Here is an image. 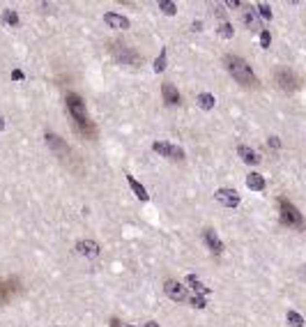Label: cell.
Returning a JSON list of instances; mask_svg holds the SVG:
<instances>
[{
	"label": "cell",
	"mask_w": 306,
	"mask_h": 327,
	"mask_svg": "<svg viewBox=\"0 0 306 327\" xmlns=\"http://www.w3.org/2000/svg\"><path fill=\"white\" fill-rule=\"evenodd\" d=\"M67 111H69L71 120H74L76 132H79L83 138H87V141H95V138H97V127L92 124V120L87 118L85 102H83L76 92H69V95H67Z\"/></svg>",
	"instance_id": "1"
},
{
	"label": "cell",
	"mask_w": 306,
	"mask_h": 327,
	"mask_svg": "<svg viewBox=\"0 0 306 327\" xmlns=\"http://www.w3.org/2000/svg\"><path fill=\"white\" fill-rule=\"evenodd\" d=\"M223 62H226L228 74H230L239 86H244V88H258V86H260V81L255 79L254 69H251L242 58H237V55H226Z\"/></svg>",
	"instance_id": "2"
},
{
	"label": "cell",
	"mask_w": 306,
	"mask_h": 327,
	"mask_svg": "<svg viewBox=\"0 0 306 327\" xmlns=\"http://www.w3.org/2000/svg\"><path fill=\"white\" fill-rule=\"evenodd\" d=\"M44 138H46V143H49V148H51L53 152H58V157L62 159V164H65V166H71L74 171H81V166H79V161H81L79 155L71 150V148H69V145H67L65 141H62L60 136H55V134H46Z\"/></svg>",
	"instance_id": "3"
},
{
	"label": "cell",
	"mask_w": 306,
	"mask_h": 327,
	"mask_svg": "<svg viewBox=\"0 0 306 327\" xmlns=\"http://www.w3.org/2000/svg\"><path fill=\"white\" fill-rule=\"evenodd\" d=\"M279 210H281V221L288 226V228H304V217L292 203H288L286 198H279Z\"/></svg>",
	"instance_id": "4"
},
{
	"label": "cell",
	"mask_w": 306,
	"mask_h": 327,
	"mask_svg": "<svg viewBox=\"0 0 306 327\" xmlns=\"http://www.w3.org/2000/svg\"><path fill=\"white\" fill-rule=\"evenodd\" d=\"M115 51H113V55L118 58V60L122 62V65H131V67H138L140 62H143V58H140L134 49H129V46H124V44H115L113 46Z\"/></svg>",
	"instance_id": "5"
},
{
	"label": "cell",
	"mask_w": 306,
	"mask_h": 327,
	"mask_svg": "<svg viewBox=\"0 0 306 327\" xmlns=\"http://www.w3.org/2000/svg\"><path fill=\"white\" fill-rule=\"evenodd\" d=\"M276 83L283 92H295L299 88V79L292 69H279L276 71Z\"/></svg>",
	"instance_id": "6"
},
{
	"label": "cell",
	"mask_w": 306,
	"mask_h": 327,
	"mask_svg": "<svg viewBox=\"0 0 306 327\" xmlns=\"http://www.w3.org/2000/svg\"><path fill=\"white\" fill-rule=\"evenodd\" d=\"M152 150L159 152L161 157H168V159H184V152L180 148H175L173 143H166V141H157L152 145Z\"/></svg>",
	"instance_id": "7"
},
{
	"label": "cell",
	"mask_w": 306,
	"mask_h": 327,
	"mask_svg": "<svg viewBox=\"0 0 306 327\" xmlns=\"http://www.w3.org/2000/svg\"><path fill=\"white\" fill-rule=\"evenodd\" d=\"M164 291H166V295L170 297V300H175V302H184V300H187V291H184V286L180 281H175V279H168V281L164 283Z\"/></svg>",
	"instance_id": "8"
},
{
	"label": "cell",
	"mask_w": 306,
	"mask_h": 327,
	"mask_svg": "<svg viewBox=\"0 0 306 327\" xmlns=\"http://www.w3.org/2000/svg\"><path fill=\"white\" fill-rule=\"evenodd\" d=\"M221 205H226V207H237L239 205V194H237L235 189H219L217 194H214Z\"/></svg>",
	"instance_id": "9"
},
{
	"label": "cell",
	"mask_w": 306,
	"mask_h": 327,
	"mask_svg": "<svg viewBox=\"0 0 306 327\" xmlns=\"http://www.w3.org/2000/svg\"><path fill=\"white\" fill-rule=\"evenodd\" d=\"M17 291H18V283L14 279H0V304H7Z\"/></svg>",
	"instance_id": "10"
},
{
	"label": "cell",
	"mask_w": 306,
	"mask_h": 327,
	"mask_svg": "<svg viewBox=\"0 0 306 327\" xmlns=\"http://www.w3.org/2000/svg\"><path fill=\"white\" fill-rule=\"evenodd\" d=\"M161 97L166 102V106H180V102H182V97H180V92H177V88L173 83H164L161 86Z\"/></svg>",
	"instance_id": "11"
},
{
	"label": "cell",
	"mask_w": 306,
	"mask_h": 327,
	"mask_svg": "<svg viewBox=\"0 0 306 327\" xmlns=\"http://www.w3.org/2000/svg\"><path fill=\"white\" fill-rule=\"evenodd\" d=\"M104 21H106V26L115 28V30H127L129 28V18L122 17V14H115V12H106Z\"/></svg>",
	"instance_id": "12"
},
{
	"label": "cell",
	"mask_w": 306,
	"mask_h": 327,
	"mask_svg": "<svg viewBox=\"0 0 306 327\" xmlns=\"http://www.w3.org/2000/svg\"><path fill=\"white\" fill-rule=\"evenodd\" d=\"M76 251H79V254H83V256L95 258V256H99V244H97V242H92V240H81L79 244H76Z\"/></svg>",
	"instance_id": "13"
},
{
	"label": "cell",
	"mask_w": 306,
	"mask_h": 327,
	"mask_svg": "<svg viewBox=\"0 0 306 327\" xmlns=\"http://www.w3.org/2000/svg\"><path fill=\"white\" fill-rule=\"evenodd\" d=\"M205 242H207V247H210L214 254H223V242L219 240V235L212 228L205 230Z\"/></svg>",
	"instance_id": "14"
},
{
	"label": "cell",
	"mask_w": 306,
	"mask_h": 327,
	"mask_svg": "<svg viewBox=\"0 0 306 327\" xmlns=\"http://www.w3.org/2000/svg\"><path fill=\"white\" fill-rule=\"evenodd\" d=\"M237 155H239V157H242V161H244V164H249V166H254V164H258V161H260L258 152L251 150V148H246V145H239V148H237Z\"/></svg>",
	"instance_id": "15"
},
{
	"label": "cell",
	"mask_w": 306,
	"mask_h": 327,
	"mask_svg": "<svg viewBox=\"0 0 306 327\" xmlns=\"http://www.w3.org/2000/svg\"><path fill=\"white\" fill-rule=\"evenodd\" d=\"M246 187L251 189V191H262L265 189V177L260 173H249L246 175Z\"/></svg>",
	"instance_id": "16"
},
{
	"label": "cell",
	"mask_w": 306,
	"mask_h": 327,
	"mask_svg": "<svg viewBox=\"0 0 306 327\" xmlns=\"http://www.w3.org/2000/svg\"><path fill=\"white\" fill-rule=\"evenodd\" d=\"M127 180H129V187H131V191H134V194L138 196L140 201H150L148 191H145V187L140 185V182H138V180H136V177H134V175H127Z\"/></svg>",
	"instance_id": "17"
},
{
	"label": "cell",
	"mask_w": 306,
	"mask_h": 327,
	"mask_svg": "<svg viewBox=\"0 0 306 327\" xmlns=\"http://www.w3.org/2000/svg\"><path fill=\"white\" fill-rule=\"evenodd\" d=\"M187 283H189L193 291H196V295H210V293H212L207 286H203L201 279H198L196 274H189V276H187Z\"/></svg>",
	"instance_id": "18"
},
{
	"label": "cell",
	"mask_w": 306,
	"mask_h": 327,
	"mask_svg": "<svg viewBox=\"0 0 306 327\" xmlns=\"http://www.w3.org/2000/svg\"><path fill=\"white\" fill-rule=\"evenodd\" d=\"M198 106H201L203 111L214 108V97H212L210 92H201V95H198Z\"/></svg>",
	"instance_id": "19"
},
{
	"label": "cell",
	"mask_w": 306,
	"mask_h": 327,
	"mask_svg": "<svg viewBox=\"0 0 306 327\" xmlns=\"http://www.w3.org/2000/svg\"><path fill=\"white\" fill-rule=\"evenodd\" d=\"M159 9H161L166 17H173V14H177V5H175V2H170V0H159Z\"/></svg>",
	"instance_id": "20"
},
{
	"label": "cell",
	"mask_w": 306,
	"mask_h": 327,
	"mask_svg": "<svg viewBox=\"0 0 306 327\" xmlns=\"http://www.w3.org/2000/svg\"><path fill=\"white\" fill-rule=\"evenodd\" d=\"M2 21H5L7 26H18V14L12 12V9H5V12H2Z\"/></svg>",
	"instance_id": "21"
},
{
	"label": "cell",
	"mask_w": 306,
	"mask_h": 327,
	"mask_svg": "<svg viewBox=\"0 0 306 327\" xmlns=\"http://www.w3.org/2000/svg\"><path fill=\"white\" fill-rule=\"evenodd\" d=\"M286 318H288V323L292 327H304V318L299 316L297 311H288V316H286Z\"/></svg>",
	"instance_id": "22"
},
{
	"label": "cell",
	"mask_w": 306,
	"mask_h": 327,
	"mask_svg": "<svg viewBox=\"0 0 306 327\" xmlns=\"http://www.w3.org/2000/svg\"><path fill=\"white\" fill-rule=\"evenodd\" d=\"M166 49H161V53H159V58H157V60H154V71H157V74H159V71H164V69H166Z\"/></svg>",
	"instance_id": "23"
},
{
	"label": "cell",
	"mask_w": 306,
	"mask_h": 327,
	"mask_svg": "<svg viewBox=\"0 0 306 327\" xmlns=\"http://www.w3.org/2000/svg\"><path fill=\"white\" fill-rule=\"evenodd\" d=\"M219 35L223 37V39H230V37L235 35V30H233V26H230L228 21H223V23H221V28H219Z\"/></svg>",
	"instance_id": "24"
},
{
	"label": "cell",
	"mask_w": 306,
	"mask_h": 327,
	"mask_svg": "<svg viewBox=\"0 0 306 327\" xmlns=\"http://www.w3.org/2000/svg\"><path fill=\"white\" fill-rule=\"evenodd\" d=\"M258 17L272 18V7L267 5V2H258Z\"/></svg>",
	"instance_id": "25"
},
{
	"label": "cell",
	"mask_w": 306,
	"mask_h": 327,
	"mask_svg": "<svg viewBox=\"0 0 306 327\" xmlns=\"http://www.w3.org/2000/svg\"><path fill=\"white\" fill-rule=\"evenodd\" d=\"M244 23H246V28H258V17H255V12H246Z\"/></svg>",
	"instance_id": "26"
},
{
	"label": "cell",
	"mask_w": 306,
	"mask_h": 327,
	"mask_svg": "<svg viewBox=\"0 0 306 327\" xmlns=\"http://www.w3.org/2000/svg\"><path fill=\"white\" fill-rule=\"evenodd\" d=\"M270 44H272V35H270V30H260V46H262V49H267Z\"/></svg>",
	"instance_id": "27"
},
{
	"label": "cell",
	"mask_w": 306,
	"mask_h": 327,
	"mask_svg": "<svg viewBox=\"0 0 306 327\" xmlns=\"http://www.w3.org/2000/svg\"><path fill=\"white\" fill-rule=\"evenodd\" d=\"M191 304L196 307V309H205V307H207V302H205V297H203V295H193Z\"/></svg>",
	"instance_id": "28"
},
{
	"label": "cell",
	"mask_w": 306,
	"mask_h": 327,
	"mask_svg": "<svg viewBox=\"0 0 306 327\" xmlns=\"http://www.w3.org/2000/svg\"><path fill=\"white\" fill-rule=\"evenodd\" d=\"M267 143H270V145H272V148H274V150H279V148H281V141H279V138H276V136H272V138H270V141H267Z\"/></svg>",
	"instance_id": "29"
},
{
	"label": "cell",
	"mask_w": 306,
	"mask_h": 327,
	"mask_svg": "<svg viewBox=\"0 0 306 327\" xmlns=\"http://www.w3.org/2000/svg\"><path fill=\"white\" fill-rule=\"evenodd\" d=\"M226 5H228V7H233V9H237V7H242V2H239V0H228Z\"/></svg>",
	"instance_id": "30"
},
{
	"label": "cell",
	"mask_w": 306,
	"mask_h": 327,
	"mask_svg": "<svg viewBox=\"0 0 306 327\" xmlns=\"http://www.w3.org/2000/svg\"><path fill=\"white\" fill-rule=\"evenodd\" d=\"M12 76H14V79H17V81H21V79H23V71H14V74H12Z\"/></svg>",
	"instance_id": "31"
},
{
	"label": "cell",
	"mask_w": 306,
	"mask_h": 327,
	"mask_svg": "<svg viewBox=\"0 0 306 327\" xmlns=\"http://www.w3.org/2000/svg\"><path fill=\"white\" fill-rule=\"evenodd\" d=\"M111 327H122V325H120V320H118V318H113V320H111Z\"/></svg>",
	"instance_id": "32"
},
{
	"label": "cell",
	"mask_w": 306,
	"mask_h": 327,
	"mask_svg": "<svg viewBox=\"0 0 306 327\" xmlns=\"http://www.w3.org/2000/svg\"><path fill=\"white\" fill-rule=\"evenodd\" d=\"M145 327H159V323H154V320H150V323H148Z\"/></svg>",
	"instance_id": "33"
},
{
	"label": "cell",
	"mask_w": 306,
	"mask_h": 327,
	"mask_svg": "<svg viewBox=\"0 0 306 327\" xmlns=\"http://www.w3.org/2000/svg\"><path fill=\"white\" fill-rule=\"evenodd\" d=\"M0 129H5V122H2V118H0Z\"/></svg>",
	"instance_id": "34"
},
{
	"label": "cell",
	"mask_w": 306,
	"mask_h": 327,
	"mask_svg": "<svg viewBox=\"0 0 306 327\" xmlns=\"http://www.w3.org/2000/svg\"><path fill=\"white\" fill-rule=\"evenodd\" d=\"M124 327H134V325H124Z\"/></svg>",
	"instance_id": "35"
}]
</instances>
